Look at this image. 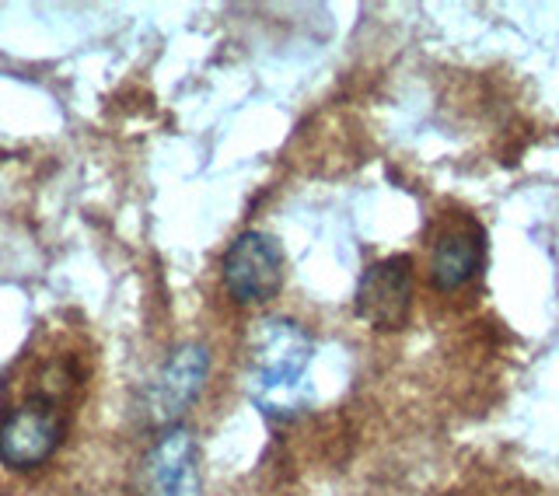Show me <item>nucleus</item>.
Instances as JSON below:
<instances>
[{
	"mask_svg": "<svg viewBox=\"0 0 559 496\" xmlns=\"http://www.w3.org/2000/svg\"><path fill=\"white\" fill-rule=\"evenodd\" d=\"M314 343L294 318H262L249 343L252 399L266 416H290Z\"/></svg>",
	"mask_w": 559,
	"mask_h": 496,
	"instance_id": "1",
	"label": "nucleus"
},
{
	"mask_svg": "<svg viewBox=\"0 0 559 496\" xmlns=\"http://www.w3.org/2000/svg\"><path fill=\"white\" fill-rule=\"evenodd\" d=\"M284 248L266 232H241L224 252V287L238 305H266L284 287Z\"/></svg>",
	"mask_w": 559,
	"mask_h": 496,
	"instance_id": "2",
	"label": "nucleus"
},
{
	"mask_svg": "<svg viewBox=\"0 0 559 496\" xmlns=\"http://www.w3.org/2000/svg\"><path fill=\"white\" fill-rule=\"evenodd\" d=\"M63 445V413L60 402L39 395L0 420V462L11 469H35L49 462Z\"/></svg>",
	"mask_w": 559,
	"mask_h": 496,
	"instance_id": "3",
	"label": "nucleus"
},
{
	"mask_svg": "<svg viewBox=\"0 0 559 496\" xmlns=\"http://www.w3.org/2000/svg\"><path fill=\"white\" fill-rule=\"evenodd\" d=\"M354 311L378 332L406 329L413 311V259L399 252L367 265L354 294Z\"/></svg>",
	"mask_w": 559,
	"mask_h": 496,
	"instance_id": "4",
	"label": "nucleus"
},
{
	"mask_svg": "<svg viewBox=\"0 0 559 496\" xmlns=\"http://www.w3.org/2000/svg\"><path fill=\"white\" fill-rule=\"evenodd\" d=\"M210 375V353L200 343H189L182 350H175L165 361V367L157 370V378L147 388V410L151 420L162 423V427H175L192 402L200 399L203 385Z\"/></svg>",
	"mask_w": 559,
	"mask_h": 496,
	"instance_id": "5",
	"label": "nucleus"
},
{
	"mask_svg": "<svg viewBox=\"0 0 559 496\" xmlns=\"http://www.w3.org/2000/svg\"><path fill=\"white\" fill-rule=\"evenodd\" d=\"M144 496H203L200 448L189 427H165L147 454V493Z\"/></svg>",
	"mask_w": 559,
	"mask_h": 496,
	"instance_id": "6",
	"label": "nucleus"
},
{
	"mask_svg": "<svg viewBox=\"0 0 559 496\" xmlns=\"http://www.w3.org/2000/svg\"><path fill=\"white\" fill-rule=\"evenodd\" d=\"M486 262V232L479 221L459 217L448 224L430 252V283L437 291H462L468 280H476Z\"/></svg>",
	"mask_w": 559,
	"mask_h": 496,
	"instance_id": "7",
	"label": "nucleus"
}]
</instances>
